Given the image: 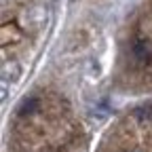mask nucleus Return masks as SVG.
<instances>
[{
    "mask_svg": "<svg viewBox=\"0 0 152 152\" xmlns=\"http://www.w3.org/2000/svg\"><path fill=\"white\" fill-rule=\"evenodd\" d=\"M19 74H21L19 64L11 61V64H4V66H2V80H4V83H15V80L19 78Z\"/></svg>",
    "mask_w": 152,
    "mask_h": 152,
    "instance_id": "obj_1",
    "label": "nucleus"
},
{
    "mask_svg": "<svg viewBox=\"0 0 152 152\" xmlns=\"http://www.w3.org/2000/svg\"><path fill=\"white\" fill-rule=\"evenodd\" d=\"M36 104H38L36 99H30V102H26V106L21 108V112H32V110L36 108Z\"/></svg>",
    "mask_w": 152,
    "mask_h": 152,
    "instance_id": "obj_2",
    "label": "nucleus"
},
{
    "mask_svg": "<svg viewBox=\"0 0 152 152\" xmlns=\"http://www.w3.org/2000/svg\"><path fill=\"white\" fill-rule=\"evenodd\" d=\"M0 97H2V102H7V97H9V83H4V80H2V91H0Z\"/></svg>",
    "mask_w": 152,
    "mask_h": 152,
    "instance_id": "obj_3",
    "label": "nucleus"
}]
</instances>
